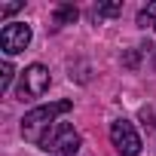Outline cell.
I'll list each match as a JSON object with an SVG mask.
<instances>
[{"mask_svg":"<svg viewBox=\"0 0 156 156\" xmlns=\"http://www.w3.org/2000/svg\"><path fill=\"white\" fill-rule=\"evenodd\" d=\"M70 107H73V101H49V104H40V107L28 110L25 119H22V135H25V141L40 144L43 132L52 129V126L58 122V116H64Z\"/></svg>","mask_w":156,"mask_h":156,"instance_id":"cell-1","label":"cell"},{"mask_svg":"<svg viewBox=\"0 0 156 156\" xmlns=\"http://www.w3.org/2000/svg\"><path fill=\"white\" fill-rule=\"evenodd\" d=\"M37 147L52 153V156H73L76 150H80V135H76V129L67 126V122H55L52 129L43 132Z\"/></svg>","mask_w":156,"mask_h":156,"instance_id":"cell-2","label":"cell"},{"mask_svg":"<svg viewBox=\"0 0 156 156\" xmlns=\"http://www.w3.org/2000/svg\"><path fill=\"white\" fill-rule=\"evenodd\" d=\"M110 141L122 156H138L141 153V135L135 132V126L129 119H116L110 122Z\"/></svg>","mask_w":156,"mask_h":156,"instance_id":"cell-3","label":"cell"},{"mask_svg":"<svg viewBox=\"0 0 156 156\" xmlns=\"http://www.w3.org/2000/svg\"><path fill=\"white\" fill-rule=\"evenodd\" d=\"M49 89V67L43 64H31L22 70V80H19V95L22 98H40Z\"/></svg>","mask_w":156,"mask_h":156,"instance_id":"cell-4","label":"cell"},{"mask_svg":"<svg viewBox=\"0 0 156 156\" xmlns=\"http://www.w3.org/2000/svg\"><path fill=\"white\" fill-rule=\"evenodd\" d=\"M31 43V28L25 22H9L3 31H0V49H3L6 55H19L25 52Z\"/></svg>","mask_w":156,"mask_h":156,"instance_id":"cell-5","label":"cell"},{"mask_svg":"<svg viewBox=\"0 0 156 156\" xmlns=\"http://www.w3.org/2000/svg\"><path fill=\"white\" fill-rule=\"evenodd\" d=\"M76 16H80V12H76L73 3H61V6L55 9V16H52V25H55V28H61V25H73Z\"/></svg>","mask_w":156,"mask_h":156,"instance_id":"cell-6","label":"cell"},{"mask_svg":"<svg viewBox=\"0 0 156 156\" xmlns=\"http://www.w3.org/2000/svg\"><path fill=\"white\" fill-rule=\"evenodd\" d=\"M138 25H141V28H153V31H156V3H147V6L138 12Z\"/></svg>","mask_w":156,"mask_h":156,"instance_id":"cell-7","label":"cell"},{"mask_svg":"<svg viewBox=\"0 0 156 156\" xmlns=\"http://www.w3.org/2000/svg\"><path fill=\"white\" fill-rule=\"evenodd\" d=\"M12 76H16L12 64H9V61H3V64H0V92H6V89H9V83H12Z\"/></svg>","mask_w":156,"mask_h":156,"instance_id":"cell-8","label":"cell"},{"mask_svg":"<svg viewBox=\"0 0 156 156\" xmlns=\"http://www.w3.org/2000/svg\"><path fill=\"white\" fill-rule=\"evenodd\" d=\"M119 12H122L119 3H101V6H95V19H107V16H119Z\"/></svg>","mask_w":156,"mask_h":156,"instance_id":"cell-9","label":"cell"},{"mask_svg":"<svg viewBox=\"0 0 156 156\" xmlns=\"http://www.w3.org/2000/svg\"><path fill=\"white\" fill-rule=\"evenodd\" d=\"M19 9H22V0H16V3H0V19H6V16H12Z\"/></svg>","mask_w":156,"mask_h":156,"instance_id":"cell-10","label":"cell"}]
</instances>
